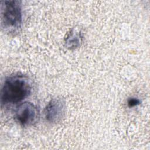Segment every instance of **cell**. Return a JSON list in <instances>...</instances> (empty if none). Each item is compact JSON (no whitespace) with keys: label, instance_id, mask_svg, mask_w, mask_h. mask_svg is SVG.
Masks as SVG:
<instances>
[{"label":"cell","instance_id":"obj_1","mask_svg":"<svg viewBox=\"0 0 150 150\" xmlns=\"http://www.w3.org/2000/svg\"><path fill=\"white\" fill-rule=\"evenodd\" d=\"M32 91V83L28 77L17 74L7 77L1 92L3 105L17 104L27 98Z\"/></svg>","mask_w":150,"mask_h":150},{"label":"cell","instance_id":"obj_2","mask_svg":"<svg viewBox=\"0 0 150 150\" xmlns=\"http://www.w3.org/2000/svg\"><path fill=\"white\" fill-rule=\"evenodd\" d=\"M21 1L5 0L1 2V26L5 31L14 32L21 28L22 23Z\"/></svg>","mask_w":150,"mask_h":150},{"label":"cell","instance_id":"obj_3","mask_svg":"<svg viewBox=\"0 0 150 150\" xmlns=\"http://www.w3.org/2000/svg\"><path fill=\"white\" fill-rule=\"evenodd\" d=\"M38 117L36 106L29 102H25L18 106L15 111L16 121L22 126H29L35 122Z\"/></svg>","mask_w":150,"mask_h":150},{"label":"cell","instance_id":"obj_4","mask_svg":"<svg viewBox=\"0 0 150 150\" xmlns=\"http://www.w3.org/2000/svg\"><path fill=\"white\" fill-rule=\"evenodd\" d=\"M65 111V103L61 98L51 100L45 107L44 115L46 120L50 123L59 121Z\"/></svg>","mask_w":150,"mask_h":150},{"label":"cell","instance_id":"obj_5","mask_svg":"<svg viewBox=\"0 0 150 150\" xmlns=\"http://www.w3.org/2000/svg\"><path fill=\"white\" fill-rule=\"evenodd\" d=\"M83 39L82 33L77 30L72 29L64 38V46L69 50H74L79 47Z\"/></svg>","mask_w":150,"mask_h":150},{"label":"cell","instance_id":"obj_6","mask_svg":"<svg viewBox=\"0 0 150 150\" xmlns=\"http://www.w3.org/2000/svg\"><path fill=\"white\" fill-rule=\"evenodd\" d=\"M140 103H141L140 100L138 98H135V97H131L128 100L127 104H128V106L131 108V107L137 106L140 104Z\"/></svg>","mask_w":150,"mask_h":150}]
</instances>
